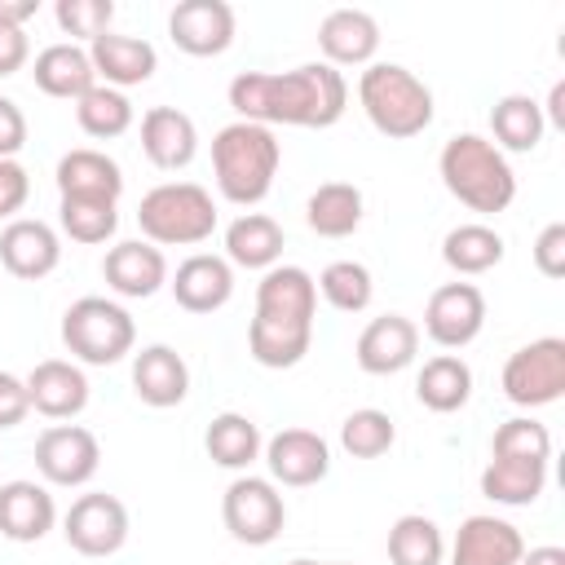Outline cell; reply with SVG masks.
I'll return each instance as SVG.
<instances>
[{
    "label": "cell",
    "instance_id": "cell-1",
    "mask_svg": "<svg viewBox=\"0 0 565 565\" xmlns=\"http://www.w3.org/2000/svg\"><path fill=\"white\" fill-rule=\"evenodd\" d=\"M230 106L247 124H291V128H331L349 106V84L327 62H305L296 71H243L230 79Z\"/></svg>",
    "mask_w": 565,
    "mask_h": 565
},
{
    "label": "cell",
    "instance_id": "cell-2",
    "mask_svg": "<svg viewBox=\"0 0 565 565\" xmlns=\"http://www.w3.org/2000/svg\"><path fill=\"white\" fill-rule=\"evenodd\" d=\"M313 313H318V282L300 265H274L256 282V313L247 327V353L269 366H296L313 344Z\"/></svg>",
    "mask_w": 565,
    "mask_h": 565
},
{
    "label": "cell",
    "instance_id": "cell-3",
    "mask_svg": "<svg viewBox=\"0 0 565 565\" xmlns=\"http://www.w3.org/2000/svg\"><path fill=\"white\" fill-rule=\"evenodd\" d=\"M282 163V146L274 137V128L265 124H247L234 119L212 137V172H216V190L221 199L252 207L274 190Z\"/></svg>",
    "mask_w": 565,
    "mask_h": 565
},
{
    "label": "cell",
    "instance_id": "cell-4",
    "mask_svg": "<svg viewBox=\"0 0 565 565\" xmlns=\"http://www.w3.org/2000/svg\"><path fill=\"white\" fill-rule=\"evenodd\" d=\"M437 172L441 185L472 212H503L516 199V172L508 154L477 132H455L437 154Z\"/></svg>",
    "mask_w": 565,
    "mask_h": 565
},
{
    "label": "cell",
    "instance_id": "cell-5",
    "mask_svg": "<svg viewBox=\"0 0 565 565\" xmlns=\"http://www.w3.org/2000/svg\"><path fill=\"white\" fill-rule=\"evenodd\" d=\"M358 102L375 132L406 141L433 124V88L402 62H371L358 79Z\"/></svg>",
    "mask_w": 565,
    "mask_h": 565
},
{
    "label": "cell",
    "instance_id": "cell-6",
    "mask_svg": "<svg viewBox=\"0 0 565 565\" xmlns=\"http://www.w3.org/2000/svg\"><path fill=\"white\" fill-rule=\"evenodd\" d=\"M137 225L154 247H194L216 230V203L199 181H163L141 194Z\"/></svg>",
    "mask_w": 565,
    "mask_h": 565
},
{
    "label": "cell",
    "instance_id": "cell-7",
    "mask_svg": "<svg viewBox=\"0 0 565 565\" xmlns=\"http://www.w3.org/2000/svg\"><path fill=\"white\" fill-rule=\"evenodd\" d=\"M62 344L71 349V358H79L88 366H115V362H124L132 353L137 322L119 300L79 296L62 313Z\"/></svg>",
    "mask_w": 565,
    "mask_h": 565
},
{
    "label": "cell",
    "instance_id": "cell-8",
    "mask_svg": "<svg viewBox=\"0 0 565 565\" xmlns=\"http://www.w3.org/2000/svg\"><path fill=\"white\" fill-rule=\"evenodd\" d=\"M565 393V340L561 335H543L521 344L508 362H503V397L512 406H552Z\"/></svg>",
    "mask_w": 565,
    "mask_h": 565
},
{
    "label": "cell",
    "instance_id": "cell-9",
    "mask_svg": "<svg viewBox=\"0 0 565 565\" xmlns=\"http://www.w3.org/2000/svg\"><path fill=\"white\" fill-rule=\"evenodd\" d=\"M221 521L238 543L265 547L282 534L287 503H282V494L269 477H234L221 494Z\"/></svg>",
    "mask_w": 565,
    "mask_h": 565
},
{
    "label": "cell",
    "instance_id": "cell-10",
    "mask_svg": "<svg viewBox=\"0 0 565 565\" xmlns=\"http://www.w3.org/2000/svg\"><path fill=\"white\" fill-rule=\"evenodd\" d=\"M62 534L79 556H115L128 543V508L106 490L79 494L62 516Z\"/></svg>",
    "mask_w": 565,
    "mask_h": 565
},
{
    "label": "cell",
    "instance_id": "cell-11",
    "mask_svg": "<svg viewBox=\"0 0 565 565\" xmlns=\"http://www.w3.org/2000/svg\"><path fill=\"white\" fill-rule=\"evenodd\" d=\"M35 468L49 486H88L102 468V446L84 424H53L35 437Z\"/></svg>",
    "mask_w": 565,
    "mask_h": 565
},
{
    "label": "cell",
    "instance_id": "cell-12",
    "mask_svg": "<svg viewBox=\"0 0 565 565\" xmlns=\"http://www.w3.org/2000/svg\"><path fill=\"white\" fill-rule=\"evenodd\" d=\"M486 327V296L477 282H441L424 305V331L441 349H463Z\"/></svg>",
    "mask_w": 565,
    "mask_h": 565
},
{
    "label": "cell",
    "instance_id": "cell-13",
    "mask_svg": "<svg viewBox=\"0 0 565 565\" xmlns=\"http://www.w3.org/2000/svg\"><path fill=\"white\" fill-rule=\"evenodd\" d=\"M234 9L225 0H181L168 13V35L190 57H216L234 44Z\"/></svg>",
    "mask_w": 565,
    "mask_h": 565
},
{
    "label": "cell",
    "instance_id": "cell-14",
    "mask_svg": "<svg viewBox=\"0 0 565 565\" xmlns=\"http://www.w3.org/2000/svg\"><path fill=\"white\" fill-rule=\"evenodd\" d=\"M265 463L278 486H318L331 472V446L313 428H282L265 441Z\"/></svg>",
    "mask_w": 565,
    "mask_h": 565
},
{
    "label": "cell",
    "instance_id": "cell-15",
    "mask_svg": "<svg viewBox=\"0 0 565 565\" xmlns=\"http://www.w3.org/2000/svg\"><path fill=\"white\" fill-rule=\"evenodd\" d=\"M62 260V238L49 221H35V216H13L4 230H0V265L22 278V282H35V278H49Z\"/></svg>",
    "mask_w": 565,
    "mask_h": 565
},
{
    "label": "cell",
    "instance_id": "cell-16",
    "mask_svg": "<svg viewBox=\"0 0 565 565\" xmlns=\"http://www.w3.org/2000/svg\"><path fill=\"white\" fill-rule=\"evenodd\" d=\"M415 353H419V327L406 313L371 318L353 344V358L366 375H397L415 362Z\"/></svg>",
    "mask_w": 565,
    "mask_h": 565
},
{
    "label": "cell",
    "instance_id": "cell-17",
    "mask_svg": "<svg viewBox=\"0 0 565 565\" xmlns=\"http://www.w3.org/2000/svg\"><path fill=\"white\" fill-rule=\"evenodd\" d=\"M102 278L115 296L124 300H150L163 282H168V260L154 243H141V238H124L106 252L102 260Z\"/></svg>",
    "mask_w": 565,
    "mask_h": 565
},
{
    "label": "cell",
    "instance_id": "cell-18",
    "mask_svg": "<svg viewBox=\"0 0 565 565\" xmlns=\"http://www.w3.org/2000/svg\"><path fill=\"white\" fill-rule=\"evenodd\" d=\"M168 287H172V296H177V305L185 313H216L234 296V265L225 256L194 252V256H185L177 265Z\"/></svg>",
    "mask_w": 565,
    "mask_h": 565
},
{
    "label": "cell",
    "instance_id": "cell-19",
    "mask_svg": "<svg viewBox=\"0 0 565 565\" xmlns=\"http://www.w3.org/2000/svg\"><path fill=\"white\" fill-rule=\"evenodd\" d=\"M521 552H525V539L512 521L477 512L459 525L450 543V565H516Z\"/></svg>",
    "mask_w": 565,
    "mask_h": 565
},
{
    "label": "cell",
    "instance_id": "cell-20",
    "mask_svg": "<svg viewBox=\"0 0 565 565\" xmlns=\"http://www.w3.org/2000/svg\"><path fill=\"white\" fill-rule=\"evenodd\" d=\"M26 397L49 419H75L88 406V375L66 358H44L26 375Z\"/></svg>",
    "mask_w": 565,
    "mask_h": 565
},
{
    "label": "cell",
    "instance_id": "cell-21",
    "mask_svg": "<svg viewBox=\"0 0 565 565\" xmlns=\"http://www.w3.org/2000/svg\"><path fill=\"white\" fill-rule=\"evenodd\" d=\"M88 62H93L97 79L106 88H119V93L132 88V84H146L159 71V53H154L150 40H141V35H115V31L97 35L88 44Z\"/></svg>",
    "mask_w": 565,
    "mask_h": 565
},
{
    "label": "cell",
    "instance_id": "cell-22",
    "mask_svg": "<svg viewBox=\"0 0 565 565\" xmlns=\"http://www.w3.org/2000/svg\"><path fill=\"white\" fill-rule=\"evenodd\" d=\"M132 393L146 406H154V411L181 406L185 393H190V366H185V358L172 344H146L132 358Z\"/></svg>",
    "mask_w": 565,
    "mask_h": 565
},
{
    "label": "cell",
    "instance_id": "cell-23",
    "mask_svg": "<svg viewBox=\"0 0 565 565\" xmlns=\"http://www.w3.org/2000/svg\"><path fill=\"white\" fill-rule=\"evenodd\" d=\"M318 49L327 53V66H366L380 49V22L366 9H331L318 22Z\"/></svg>",
    "mask_w": 565,
    "mask_h": 565
},
{
    "label": "cell",
    "instance_id": "cell-24",
    "mask_svg": "<svg viewBox=\"0 0 565 565\" xmlns=\"http://www.w3.org/2000/svg\"><path fill=\"white\" fill-rule=\"evenodd\" d=\"M141 150H146V159L154 168L177 172L199 154V128L177 106H150L141 115Z\"/></svg>",
    "mask_w": 565,
    "mask_h": 565
},
{
    "label": "cell",
    "instance_id": "cell-25",
    "mask_svg": "<svg viewBox=\"0 0 565 565\" xmlns=\"http://www.w3.org/2000/svg\"><path fill=\"white\" fill-rule=\"evenodd\" d=\"M57 521V503L40 481H4L0 486V534L13 543H40Z\"/></svg>",
    "mask_w": 565,
    "mask_h": 565
},
{
    "label": "cell",
    "instance_id": "cell-26",
    "mask_svg": "<svg viewBox=\"0 0 565 565\" xmlns=\"http://www.w3.org/2000/svg\"><path fill=\"white\" fill-rule=\"evenodd\" d=\"M57 190H62V199H110V203H119L124 172L106 150L79 146V150H66L57 159Z\"/></svg>",
    "mask_w": 565,
    "mask_h": 565
},
{
    "label": "cell",
    "instance_id": "cell-27",
    "mask_svg": "<svg viewBox=\"0 0 565 565\" xmlns=\"http://www.w3.org/2000/svg\"><path fill=\"white\" fill-rule=\"evenodd\" d=\"M31 75H35V88L40 93L62 97V102H79L97 84V71L88 62V49L84 44H71V40H57V44L40 49Z\"/></svg>",
    "mask_w": 565,
    "mask_h": 565
},
{
    "label": "cell",
    "instance_id": "cell-28",
    "mask_svg": "<svg viewBox=\"0 0 565 565\" xmlns=\"http://www.w3.org/2000/svg\"><path fill=\"white\" fill-rule=\"evenodd\" d=\"M547 486V459H525V455H490L481 472V494L503 508H525L543 494Z\"/></svg>",
    "mask_w": 565,
    "mask_h": 565
},
{
    "label": "cell",
    "instance_id": "cell-29",
    "mask_svg": "<svg viewBox=\"0 0 565 565\" xmlns=\"http://www.w3.org/2000/svg\"><path fill=\"white\" fill-rule=\"evenodd\" d=\"M282 225L265 212H243L225 225V260L243 269H274L282 256Z\"/></svg>",
    "mask_w": 565,
    "mask_h": 565
},
{
    "label": "cell",
    "instance_id": "cell-30",
    "mask_svg": "<svg viewBox=\"0 0 565 565\" xmlns=\"http://www.w3.org/2000/svg\"><path fill=\"white\" fill-rule=\"evenodd\" d=\"M305 221L322 238H349L362 225V190L353 181H322L305 203Z\"/></svg>",
    "mask_w": 565,
    "mask_h": 565
},
{
    "label": "cell",
    "instance_id": "cell-31",
    "mask_svg": "<svg viewBox=\"0 0 565 565\" xmlns=\"http://www.w3.org/2000/svg\"><path fill=\"white\" fill-rule=\"evenodd\" d=\"M415 397L437 411V415H450L459 406H468L472 397V366L459 358V353H437L424 362L419 380H415Z\"/></svg>",
    "mask_w": 565,
    "mask_h": 565
},
{
    "label": "cell",
    "instance_id": "cell-32",
    "mask_svg": "<svg viewBox=\"0 0 565 565\" xmlns=\"http://www.w3.org/2000/svg\"><path fill=\"white\" fill-rule=\"evenodd\" d=\"M203 450H207L212 463L243 472V468H252V463L260 459L265 441H260V428H256L247 415L221 411V415L207 424V433H203Z\"/></svg>",
    "mask_w": 565,
    "mask_h": 565
},
{
    "label": "cell",
    "instance_id": "cell-33",
    "mask_svg": "<svg viewBox=\"0 0 565 565\" xmlns=\"http://www.w3.org/2000/svg\"><path fill=\"white\" fill-rule=\"evenodd\" d=\"M543 106L525 93H508L490 106V132H494V146L499 150H534L543 141Z\"/></svg>",
    "mask_w": 565,
    "mask_h": 565
},
{
    "label": "cell",
    "instance_id": "cell-34",
    "mask_svg": "<svg viewBox=\"0 0 565 565\" xmlns=\"http://www.w3.org/2000/svg\"><path fill=\"white\" fill-rule=\"evenodd\" d=\"M441 260L455 274H486L503 260V234L481 221H463L441 238Z\"/></svg>",
    "mask_w": 565,
    "mask_h": 565
},
{
    "label": "cell",
    "instance_id": "cell-35",
    "mask_svg": "<svg viewBox=\"0 0 565 565\" xmlns=\"http://www.w3.org/2000/svg\"><path fill=\"white\" fill-rule=\"evenodd\" d=\"M446 556V539L441 525L424 512H406L393 521L388 530V561L393 565H441Z\"/></svg>",
    "mask_w": 565,
    "mask_h": 565
},
{
    "label": "cell",
    "instance_id": "cell-36",
    "mask_svg": "<svg viewBox=\"0 0 565 565\" xmlns=\"http://www.w3.org/2000/svg\"><path fill=\"white\" fill-rule=\"evenodd\" d=\"M75 119L88 137L97 141H110V137H124L132 128V102L119 93V88H106V84H93L79 102H75Z\"/></svg>",
    "mask_w": 565,
    "mask_h": 565
},
{
    "label": "cell",
    "instance_id": "cell-37",
    "mask_svg": "<svg viewBox=\"0 0 565 565\" xmlns=\"http://www.w3.org/2000/svg\"><path fill=\"white\" fill-rule=\"evenodd\" d=\"M313 282H318L322 300L331 309H340V313H362L371 305V296H375V278H371V269L362 260H331Z\"/></svg>",
    "mask_w": 565,
    "mask_h": 565
},
{
    "label": "cell",
    "instance_id": "cell-38",
    "mask_svg": "<svg viewBox=\"0 0 565 565\" xmlns=\"http://www.w3.org/2000/svg\"><path fill=\"white\" fill-rule=\"evenodd\" d=\"M57 221L66 230V238L75 243H106L115 230H119V212L110 199H62L57 207Z\"/></svg>",
    "mask_w": 565,
    "mask_h": 565
},
{
    "label": "cell",
    "instance_id": "cell-39",
    "mask_svg": "<svg viewBox=\"0 0 565 565\" xmlns=\"http://www.w3.org/2000/svg\"><path fill=\"white\" fill-rule=\"evenodd\" d=\"M393 441H397V424L375 406H362V411L344 415V424H340V446L353 459H380Z\"/></svg>",
    "mask_w": 565,
    "mask_h": 565
},
{
    "label": "cell",
    "instance_id": "cell-40",
    "mask_svg": "<svg viewBox=\"0 0 565 565\" xmlns=\"http://www.w3.org/2000/svg\"><path fill=\"white\" fill-rule=\"evenodd\" d=\"M490 455H525V459H552V433H547V424H539V419H530V415L503 419V424L494 428Z\"/></svg>",
    "mask_w": 565,
    "mask_h": 565
},
{
    "label": "cell",
    "instance_id": "cell-41",
    "mask_svg": "<svg viewBox=\"0 0 565 565\" xmlns=\"http://www.w3.org/2000/svg\"><path fill=\"white\" fill-rule=\"evenodd\" d=\"M53 18H57L62 35H71V44H75V40H88V44H93L97 35L110 31L115 4H110V0H57V4H53Z\"/></svg>",
    "mask_w": 565,
    "mask_h": 565
},
{
    "label": "cell",
    "instance_id": "cell-42",
    "mask_svg": "<svg viewBox=\"0 0 565 565\" xmlns=\"http://www.w3.org/2000/svg\"><path fill=\"white\" fill-rule=\"evenodd\" d=\"M534 265L543 278H565V221L543 225V234L534 238Z\"/></svg>",
    "mask_w": 565,
    "mask_h": 565
},
{
    "label": "cell",
    "instance_id": "cell-43",
    "mask_svg": "<svg viewBox=\"0 0 565 565\" xmlns=\"http://www.w3.org/2000/svg\"><path fill=\"white\" fill-rule=\"evenodd\" d=\"M31 199V177L18 159H0V221L22 212V203Z\"/></svg>",
    "mask_w": 565,
    "mask_h": 565
},
{
    "label": "cell",
    "instance_id": "cell-44",
    "mask_svg": "<svg viewBox=\"0 0 565 565\" xmlns=\"http://www.w3.org/2000/svg\"><path fill=\"white\" fill-rule=\"evenodd\" d=\"M31 411L26 397V380H18L13 371H0V428H18Z\"/></svg>",
    "mask_w": 565,
    "mask_h": 565
},
{
    "label": "cell",
    "instance_id": "cell-45",
    "mask_svg": "<svg viewBox=\"0 0 565 565\" xmlns=\"http://www.w3.org/2000/svg\"><path fill=\"white\" fill-rule=\"evenodd\" d=\"M26 146V115L13 97H0V159H13Z\"/></svg>",
    "mask_w": 565,
    "mask_h": 565
},
{
    "label": "cell",
    "instance_id": "cell-46",
    "mask_svg": "<svg viewBox=\"0 0 565 565\" xmlns=\"http://www.w3.org/2000/svg\"><path fill=\"white\" fill-rule=\"evenodd\" d=\"M26 57H31V40H26V31L0 26V79L13 75V71H22Z\"/></svg>",
    "mask_w": 565,
    "mask_h": 565
},
{
    "label": "cell",
    "instance_id": "cell-47",
    "mask_svg": "<svg viewBox=\"0 0 565 565\" xmlns=\"http://www.w3.org/2000/svg\"><path fill=\"white\" fill-rule=\"evenodd\" d=\"M40 0H0V26H13V31H26V22L35 18Z\"/></svg>",
    "mask_w": 565,
    "mask_h": 565
},
{
    "label": "cell",
    "instance_id": "cell-48",
    "mask_svg": "<svg viewBox=\"0 0 565 565\" xmlns=\"http://www.w3.org/2000/svg\"><path fill=\"white\" fill-rule=\"evenodd\" d=\"M516 565H565V547H556V543L530 547V552H521V561H516Z\"/></svg>",
    "mask_w": 565,
    "mask_h": 565
},
{
    "label": "cell",
    "instance_id": "cell-49",
    "mask_svg": "<svg viewBox=\"0 0 565 565\" xmlns=\"http://www.w3.org/2000/svg\"><path fill=\"white\" fill-rule=\"evenodd\" d=\"M543 119H552L556 128H565V84H561V79H556L552 93H547V115H543Z\"/></svg>",
    "mask_w": 565,
    "mask_h": 565
},
{
    "label": "cell",
    "instance_id": "cell-50",
    "mask_svg": "<svg viewBox=\"0 0 565 565\" xmlns=\"http://www.w3.org/2000/svg\"><path fill=\"white\" fill-rule=\"evenodd\" d=\"M287 565H327V561H309V556H296V561H287Z\"/></svg>",
    "mask_w": 565,
    "mask_h": 565
},
{
    "label": "cell",
    "instance_id": "cell-51",
    "mask_svg": "<svg viewBox=\"0 0 565 565\" xmlns=\"http://www.w3.org/2000/svg\"><path fill=\"white\" fill-rule=\"evenodd\" d=\"M331 565H340V561H331Z\"/></svg>",
    "mask_w": 565,
    "mask_h": 565
}]
</instances>
